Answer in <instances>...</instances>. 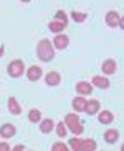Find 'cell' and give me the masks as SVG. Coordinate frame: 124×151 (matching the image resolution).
Listing matches in <instances>:
<instances>
[{
  "mask_svg": "<svg viewBox=\"0 0 124 151\" xmlns=\"http://www.w3.org/2000/svg\"><path fill=\"white\" fill-rule=\"evenodd\" d=\"M36 53L38 58L42 61H50L56 55L55 46L48 38H43L37 44Z\"/></svg>",
  "mask_w": 124,
  "mask_h": 151,
  "instance_id": "6da1fadb",
  "label": "cell"
},
{
  "mask_svg": "<svg viewBox=\"0 0 124 151\" xmlns=\"http://www.w3.org/2000/svg\"><path fill=\"white\" fill-rule=\"evenodd\" d=\"M25 68L26 65L22 59H13L9 63L7 66V71L9 76H11L13 78H18L24 74Z\"/></svg>",
  "mask_w": 124,
  "mask_h": 151,
  "instance_id": "7a4b0ae2",
  "label": "cell"
},
{
  "mask_svg": "<svg viewBox=\"0 0 124 151\" xmlns=\"http://www.w3.org/2000/svg\"><path fill=\"white\" fill-rule=\"evenodd\" d=\"M16 126L11 123H4L0 126V137L3 140H9L16 135Z\"/></svg>",
  "mask_w": 124,
  "mask_h": 151,
  "instance_id": "3957f363",
  "label": "cell"
},
{
  "mask_svg": "<svg viewBox=\"0 0 124 151\" xmlns=\"http://www.w3.org/2000/svg\"><path fill=\"white\" fill-rule=\"evenodd\" d=\"M42 73H43V71L40 65L32 64L26 70V77L31 81H37L41 78Z\"/></svg>",
  "mask_w": 124,
  "mask_h": 151,
  "instance_id": "277c9868",
  "label": "cell"
},
{
  "mask_svg": "<svg viewBox=\"0 0 124 151\" xmlns=\"http://www.w3.org/2000/svg\"><path fill=\"white\" fill-rule=\"evenodd\" d=\"M75 91L77 92L80 96H88L93 91V85L86 80H81V81L76 82L75 84Z\"/></svg>",
  "mask_w": 124,
  "mask_h": 151,
  "instance_id": "5b68a950",
  "label": "cell"
},
{
  "mask_svg": "<svg viewBox=\"0 0 124 151\" xmlns=\"http://www.w3.org/2000/svg\"><path fill=\"white\" fill-rule=\"evenodd\" d=\"M101 110V102L98 99L91 98L87 101L85 108V112L88 115H95Z\"/></svg>",
  "mask_w": 124,
  "mask_h": 151,
  "instance_id": "8992f818",
  "label": "cell"
},
{
  "mask_svg": "<svg viewBox=\"0 0 124 151\" xmlns=\"http://www.w3.org/2000/svg\"><path fill=\"white\" fill-rule=\"evenodd\" d=\"M44 81L49 86H58L61 81V75L56 70L47 72L44 77Z\"/></svg>",
  "mask_w": 124,
  "mask_h": 151,
  "instance_id": "52a82bcc",
  "label": "cell"
},
{
  "mask_svg": "<svg viewBox=\"0 0 124 151\" xmlns=\"http://www.w3.org/2000/svg\"><path fill=\"white\" fill-rule=\"evenodd\" d=\"M91 83L94 86H96L100 89H108L110 87V80L105 76L102 75H95L91 78Z\"/></svg>",
  "mask_w": 124,
  "mask_h": 151,
  "instance_id": "ba28073f",
  "label": "cell"
},
{
  "mask_svg": "<svg viewBox=\"0 0 124 151\" xmlns=\"http://www.w3.org/2000/svg\"><path fill=\"white\" fill-rule=\"evenodd\" d=\"M120 139V132L116 129H108L103 132V141L107 145H115Z\"/></svg>",
  "mask_w": 124,
  "mask_h": 151,
  "instance_id": "9c48e42d",
  "label": "cell"
},
{
  "mask_svg": "<svg viewBox=\"0 0 124 151\" xmlns=\"http://www.w3.org/2000/svg\"><path fill=\"white\" fill-rule=\"evenodd\" d=\"M70 42L69 36L65 33H58L53 39V45L58 49H63L68 46Z\"/></svg>",
  "mask_w": 124,
  "mask_h": 151,
  "instance_id": "30bf717a",
  "label": "cell"
},
{
  "mask_svg": "<svg viewBox=\"0 0 124 151\" xmlns=\"http://www.w3.org/2000/svg\"><path fill=\"white\" fill-rule=\"evenodd\" d=\"M7 106L9 111L11 113L12 115H19L22 112V107L19 104L17 98L15 96H9L7 101Z\"/></svg>",
  "mask_w": 124,
  "mask_h": 151,
  "instance_id": "8fae6325",
  "label": "cell"
},
{
  "mask_svg": "<svg viewBox=\"0 0 124 151\" xmlns=\"http://www.w3.org/2000/svg\"><path fill=\"white\" fill-rule=\"evenodd\" d=\"M97 119L100 124L107 126V125H110L114 121V119H115V115H114V113L111 111L103 110V111H101L98 112Z\"/></svg>",
  "mask_w": 124,
  "mask_h": 151,
  "instance_id": "7c38bea8",
  "label": "cell"
},
{
  "mask_svg": "<svg viewBox=\"0 0 124 151\" xmlns=\"http://www.w3.org/2000/svg\"><path fill=\"white\" fill-rule=\"evenodd\" d=\"M55 121L51 118H44L41 119L39 125V129L42 134H50L55 130Z\"/></svg>",
  "mask_w": 124,
  "mask_h": 151,
  "instance_id": "4fadbf2b",
  "label": "cell"
},
{
  "mask_svg": "<svg viewBox=\"0 0 124 151\" xmlns=\"http://www.w3.org/2000/svg\"><path fill=\"white\" fill-rule=\"evenodd\" d=\"M120 13H118L115 9H110L105 14V17H104V20L105 23L110 27H116L118 26V21H120Z\"/></svg>",
  "mask_w": 124,
  "mask_h": 151,
  "instance_id": "5bb4252c",
  "label": "cell"
},
{
  "mask_svg": "<svg viewBox=\"0 0 124 151\" xmlns=\"http://www.w3.org/2000/svg\"><path fill=\"white\" fill-rule=\"evenodd\" d=\"M101 68L103 74L112 75L117 70V61L112 58H107L103 61Z\"/></svg>",
  "mask_w": 124,
  "mask_h": 151,
  "instance_id": "9a60e30c",
  "label": "cell"
},
{
  "mask_svg": "<svg viewBox=\"0 0 124 151\" xmlns=\"http://www.w3.org/2000/svg\"><path fill=\"white\" fill-rule=\"evenodd\" d=\"M87 98L83 96H74L71 100V108L76 112H85L86 104H87Z\"/></svg>",
  "mask_w": 124,
  "mask_h": 151,
  "instance_id": "2e32d148",
  "label": "cell"
},
{
  "mask_svg": "<svg viewBox=\"0 0 124 151\" xmlns=\"http://www.w3.org/2000/svg\"><path fill=\"white\" fill-rule=\"evenodd\" d=\"M83 139L79 138L78 136L71 137L68 141V146L71 151H83Z\"/></svg>",
  "mask_w": 124,
  "mask_h": 151,
  "instance_id": "e0dca14e",
  "label": "cell"
},
{
  "mask_svg": "<svg viewBox=\"0 0 124 151\" xmlns=\"http://www.w3.org/2000/svg\"><path fill=\"white\" fill-rule=\"evenodd\" d=\"M27 118H28V121L32 123V124H38V123H40L41 120L42 119L41 111L37 108H32L29 110V111H28Z\"/></svg>",
  "mask_w": 124,
  "mask_h": 151,
  "instance_id": "ac0fdd59",
  "label": "cell"
},
{
  "mask_svg": "<svg viewBox=\"0 0 124 151\" xmlns=\"http://www.w3.org/2000/svg\"><path fill=\"white\" fill-rule=\"evenodd\" d=\"M66 26H67V24L61 22L59 20H56V19H54V20H52L48 23V28L54 33L61 32L66 27Z\"/></svg>",
  "mask_w": 124,
  "mask_h": 151,
  "instance_id": "d6986e66",
  "label": "cell"
},
{
  "mask_svg": "<svg viewBox=\"0 0 124 151\" xmlns=\"http://www.w3.org/2000/svg\"><path fill=\"white\" fill-rule=\"evenodd\" d=\"M67 127H68V130L74 136H80L81 134L84 133V130H85V127L81 124L80 121L67 126Z\"/></svg>",
  "mask_w": 124,
  "mask_h": 151,
  "instance_id": "ffe728a7",
  "label": "cell"
},
{
  "mask_svg": "<svg viewBox=\"0 0 124 151\" xmlns=\"http://www.w3.org/2000/svg\"><path fill=\"white\" fill-rule=\"evenodd\" d=\"M83 151H96L98 148L97 142L92 138L83 139Z\"/></svg>",
  "mask_w": 124,
  "mask_h": 151,
  "instance_id": "44dd1931",
  "label": "cell"
},
{
  "mask_svg": "<svg viewBox=\"0 0 124 151\" xmlns=\"http://www.w3.org/2000/svg\"><path fill=\"white\" fill-rule=\"evenodd\" d=\"M56 134L58 135L59 138H65L68 135V127L65 125L63 121H59L55 127Z\"/></svg>",
  "mask_w": 124,
  "mask_h": 151,
  "instance_id": "7402d4cb",
  "label": "cell"
},
{
  "mask_svg": "<svg viewBox=\"0 0 124 151\" xmlns=\"http://www.w3.org/2000/svg\"><path fill=\"white\" fill-rule=\"evenodd\" d=\"M79 121H80V116L76 112L67 113L64 117V120H63V122L65 123L66 126H69L71 124H73V123L79 122Z\"/></svg>",
  "mask_w": 124,
  "mask_h": 151,
  "instance_id": "603a6c76",
  "label": "cell"
},
{
  "mask_svg": "<svg viewBox=\"0 0 124 151\" xmlns=\"http://www.w3.org/2000/svg\"><path fill=\"white\" fill-rule=\"evenodd\" d=\"M71 16L75 22L82 23L85 21V19L88 17V13L85 12H78V11H71Z\"/></svg>",
  "mask_w": 124,
  "mask_h": 151,
  "instance_id": "cb8c5ba5",
  "label": "cell"
},
{
  "mask_svg": "<svg viewBox=\"0 0 124 151\" xmlns=\"http://www.w3.org/2000/svg\"><path fill=\"white\" fill-rule=\"evenodd\" d=\"M50 151H71V149L64 142L58 141L52 145Z\"/></svg>",
  "mask_w": 124,
  "mask_h": 151,
  "instance_id": "d4e9b609",
  "label": "cell"
},
{
  "mask_svg": "<svg viewBox=\"0 0 124 151\" xmlns=\"http://www.w3.org/2000/svg\"><path fill=\"white\" fill-rule=\"evenodd\" d=\"M55 19L59 20V21L63 22L65 24H68V22H69L68 15H67V13L65 12V11H63V9H58V11L56 12Z\"/></svg>",
  "mask_w": 124,
  "mask_h": 151,
  "instance_id": "484cf974",
  "label": "cell"
},
{
  "mask_svg": "<svg viewBox=\"0 0 124 151\" xmlns=\"http://www.w3.org/2000/svg\"><path fill=\"white\" fill-rule=\"evenodd\" d=\"M11 147L8 142L5 141H1L0 142V151H11Z\"/></svg>",
  "mask_w": 124,
  "mask_h": 151,
  "instance_id": "4316f807",
  "label": "cell"
},
{
  "mask_svg": "<svg viewBox=\"0 0 124 151\" xmlns=\"http://www.w3.org/2000/svg\"><path fill=\"white\" fill-rule=\"evenodd\" d=\"M26 147L24 144H17L13 146L11 151H26Z\"/></svg>",
  "mask_w": 124,
  "mask_h": 151,
  "instance_id": "83f0119b",
  "label": "cell"
},
{
  "mask_svg": "<svg viewBox=\"0 0 124 151\" xmlns=\"http://www.w3.org/2000/svg\"><path fill=\"white\" fill-rule=\"evenodd\" d=\"M118 26L121 28V29H124V15H122L120 18V21H118Z\"/></svg>",
  "mask_w": 124,
  "mask_h": 151,
  "instance_id": "f1b7e54d",
  "label": "cell"
},
{
  "mask_svg": "<svg viewBox=\"0 0 124 151\" xmlns=\"http://www.w3.org/2000/svg\"><path fill=\"white\" fill-rule=\"evenodd\" d=\"M4 52H5V45L2 44L1 45H0V58L4 55Z\"/></svg>",
  "mask_w": 124,
  "mask_h": 151,
  "instance_id": "f546056e",
  "label": "cell"
},
{
  "mask_svg": "<svg viewBox=\"0 0 124 151\" xmlns=\"http://www.w3.org/2000/svg\"><path fill=\"white\" fill-rule=\"evenodd\" d=\"M120 151H124V143L121 145V146H120Z\"/></svg>",
  "mask_w": 124,
  "mask_h": 151,
  "instance_id": "4dcf8cb0",
  "label": "cell"
},
{
  "mask_svg": "<svg viewBox=\"0 0 124 151\" xmlns=\"http://www.w3.org/2000/svg\"><path fill=\"white\" fill-rule=\"evenodd\" d=\"M21 1H23V2H28V1H30V0H21Z\"/></svg>",
  "mask_w": 124,
  "mask_h": 151,
  "instance_id": "1f68e13d",
  "label": "cell"
},
{
  "mask_svg": "<svg viewBox=\"0 0 124 151\" xmlns=\"http://www.w3.org/2000/svg\"><path fill=\"white\" fill-rule=\"evenodd\" d=\"M26 151H35V150H32V149H28V150H26Z\"/></svg>",
  "mask_w": 124,
  "mask_h": 151,
  "instance_id": "d6a6232c",
  "label": "cell"
},
{
  "mask_svg": "<svg viewBox=\"0 0 124 151\" xmlns=\"http://www.w3.org/2000/svg\"><path fill=\"white\" fill-rule=\"evenodd\" d=\"M100 151H105V150H100Z\"/></svg>",
  "mask_w": 124,
  "mask_h": 151,
  "instance_id": "836d02e7",
  "label": "cell"
}]
</instances>
